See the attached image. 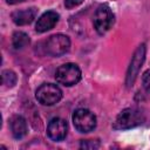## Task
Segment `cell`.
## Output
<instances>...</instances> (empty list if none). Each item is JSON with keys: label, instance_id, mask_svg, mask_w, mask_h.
<instances>
[{"label": "cell", "instance_id": "10", "mask_svg": "<svg viewBox=\"0 0 150 150\" xmlns=\"http://www.w3.org/2000/svg\"><path fill=\"white\" fill-rule=\"evenodd\" d=\"M36 8L30 7V8H26V9H20V11H15L12 14V20L14 21L15 25L18 26H23V25H28L30 23L36 15Z\"/></svg>", "mask_w": 150, "mask_h": 150}, {"label": "cell", "instance_id": "17", "mask_svg": "<svg viewBox=\"0 0 150 150\" xmlns=\"http://www.w3.org/2000/svg\"><path fill=\"white\" fill-rule=\"evenodd\" d=\"M23 0H7V2L8 4H12V5H14V4H19V2H22Z\"/></svg>", "mask_w": 150, "mask_h": 150}, {"label": "cell", "instance_id": "14", "mask_svg": "<svg viewBox=\"0 0 150 150\" xmlns=\"http://www.w3.org/2000/svg\"><path fill=\"white\" fill-rule=\"evenodd\" d=\"M82 149H97L100 146V143L97 141H91V139H87V141H82L81 145Z\"/></svg>", "mask_w": 150, "mask_h": 150}, {"label": "cell", "instance_id": "5", "mask_svg": "<svg viewBox=\"0 0 150 150\" xmlns=\"http://www.w3.org/2000/svg\"><path fill=\"white\" fill-rule=\"evenodd\" d=\"M35 97L43 105H53L61 100L62 91L56 84L43 83L36 89Z\"/></svg>", "mask_w": 150, "mask_h": 150}, {"label": "cell", "instance_id": "3", "mask_svg": "<svg viewBox=\"0 0 150 150\" xmlns=\"http://www.w3.org/2000/svg\"><path fill=\"white\" fill-rule=\"evenodd\" d=\"M112 23H114V14L109 8V6L107 5L100 6L95 11L93 18V25L95 30L98 34H104L111 28Z\"/></svg>", "mask_w": 150, "mask_h": 150}, {"label": "cell", "instance_id": "11", "mask_svg": "<svg viewBox=\"0 0 150 150\" xmlns=\"http://www.w3.org/2000/svg\"><path fill=\"white\" fill-rule=\"evenodd\" d=\"M9 128L14 138L20 139L27 134V123L22 116H13L9 121Z\"/></svg>", "mask_w": 150, "mask_h": 150}, {"label": "cell", "instance_id": "4", "mask_svg": "<svg viewBox=\"0 0 150 150\" xmlns=\"http://www.w3.org/2000/svg\"><path fill=\"white\" fill-rule=\"evenodd\" d=\"M70 40L67 35L54 34L45 42V50L50 56H61L69 50Z\"/></svg>", "mask_w": 150, "mask_h": 150}, {"label": "cell", "instance_id": "6", "mask_svg": "<svg viewBox=\"0 0 150 150\" xmlns=\"http://www.w3.org/2000/svg\"><path fill=\"white\" fill-rule=\"evenodd\" d=\"M73 123L77 131L89 132L96 127V117L90 110L80 108L73 114Z\"/></svg>", "mask_w": 150, "mask_h": 150}, {"label": "cell", "instance_id": "2", "mask_svg": "<svg viewBox=\"0 0 150 150\" xmlns=\"http://www.w3.org/2000/svg\"><path fill=\"white\" fill-rule=\"evenodd\" d=\"M143 114L135 108H127L122 110L116 117L114 128L115 129H130L143 122Z\"/></svg>", "mask_w": 150, "mask_h": 150}, {"label": "cell", "instance_id": "1", "mask_svg": "<svg viewBox=\"0 0 150 150\" xmlns=\"http://www.w3.org/2000/svg\"><path fill=\"white\" fill-rule=\"evenodd\" d=\"M55 79L60 84L70 87L81 80V69L75 63H64L55 73Z\"/></svg>", "mask_w": 150, "mask_h": 150}, {"label": "cell", "instance_id": "8", "mask_svg": "<svg viewBox=\"0 0 150 150\" xmlns=\"http://www.w3.org/2000/svg\"><path fill=\"white\" fill-rule=\"evenodd\" d=\"M67 130H68L67 122L59 117L52 118L47 127V134H48L49 138L55 142L62 141L67 135Z\"/></svg>", "mask_w": 150, "mask_h": 150}, {"label": "cell", "instance_id": "7", "mask_svg": "<svg viewBox=\"0 0 150 150\" xmlns=\"http://www.w3.org/2000/svg\"><path fill=\"white\" fill-rule=\"evenodd\" d=\"M144 59H145V45H141L138 46V48L135 50L132 57H131V62H130V66L128 68V71H127V79H125V84L128 88H130L138 73H139V69L144 62Z\"/></svg>", "mask_w": 150, "mask_h": 150}, {"label": "cell", "instance_id": "16", "mask_svg": "<svg viewBox=\"0 0 150 150\" xmlns=\"http://www.w3.org/2000/svg\"><path fill=\"white\" fill-rule=\"evenodd\" d=\"M82 2H83V0H64V6L68 9H70V8H74L79 5H81Z\"/></svg>", "mask_w": 150, "mask_h": 150}, {"label": "cell", "instance_id": "13", "mask_svg": "<svg viewBox=\"0 0 150 150\" xmlns=\"http://www.w3.org/2000/svg\"><path fill=\"white\" fill-rule=\"evenodd\" d=\"M1 80L2 84H5L6 87H13L16 83V75L12 70H4L1 74Z\"/></svg>", "mask_w": 150, "mask_h": 150}, {"label": "cell", "instance_id": "9", "mask_svg": "<svg viewBox=\"0 0 150 150\" xmlns=\"http://www.w3.org/2000/svg\"><path fill=\"white\" fill-rule=\"evenodd\" d=\"M59 21V14L54 11H48V12H45L39 19H38V22H36V26H35V29L40 33H43V32H47L49 29H52L56 22Z\"/></svg>", "mask_w": 150, "mask_h": 150}, {"label": "cell", "instance_id": "15", "mask_svg": "<svg viewBox=\"0 0 150 150\" xmlns=\"http://www.w3.org/2000/svg\"><path fill=\"white\" fill-rule=\"evenodd\" d=\"M142 82H143V87H144V89H145L148 93H150V69H148V70L143 74Z\"/></svg>", "mask_w": 150, "mask_h": 150}, {"label": "cell", "instance_id": "12", "mask_svg": "<svg viewBox=\"0 0 150 150\" xmlns=\"http://www.w3.org/2000/svg\"><path fill=\"white\" fill-rule=\"evenodd\" d=\"M30 42L29 36L23 32H15L12 36V45L15 49H22Z\"/></svg>", "mask_w": 150, "mask_h": 150}]
</instances>
